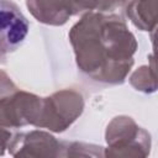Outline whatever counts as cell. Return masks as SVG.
Here are the masks:
<instances>
[{
	"mask_svg": "<svg viewBox=\"0 0 158 158\" xmlns=\"http://www.w3.org/2000/svg\"><path fill=\"white\" fill-rule=\"evenodd\" d=\"M27 7L41 22L63 25L73 15L70 0H27Z\"/></svg>",
	"mask_w": 158,
	"mask_h": 158,
	"instance_id": "277c9868",
	"label": "cell"
},
{
	"mask_svg": "<svg viewBox=\"0 0 158 158\" xmlns=\"http://www.w3.org/2000/svg\"><path fill=\"white\" fill-rule=\"evenodd\" d=\"M73 15H77L83 11L90 10H101L106 11L111 9L116 0H70Z\"/></svg>",
	"mask_w": 158,
	"mask_h": 158,
	"instance_id": "5b68a950",
	"label": "cell"
},
{
	"mask_svg": "<svg viewBox=\"0 0 158 158\" xmlns=\"http://www.w3.org/2000/svg\"><path fill=\"white\" fill-rule=\"evenodd\" d=\"M28 21L11 0H0V56L14 52L28 33Z\"/></svg>",
	"mask_w": 158,
	"mask_h": 158,
	"instance_id": "3957f363",
	"label": "cell"
},
{
	"mask_svg": "<svg viewBox=\"0 0 158 158\" xmlns=\"http://www.w3.org/2000/svg\"><path fill=\"white\" fill-rule=\"evenodd\" d=\"M79 69L96 81L122 83L133 64V35L116 15L90 12L70 31Z\"/></svg>",
	"mask_w": 158,
	"mask_h": 158,
	"instance_id": "6da1fadb",
	"label": "cell"
},
{
	"mask_svg": "<svg viewBox=\"0 0 158 158\" xmlns=\"http://www.w3.org/2000/svg\"><path fill=\"white\" fill-rule=\"evenodd\" d=\"M83 111V98L72 90H63L51 98L42 99L37 126L53 131L65 130Z\"/></svg>",
	"mask_w": 158,
	"mask_h": 158,
	"instance_id": "7a4b0ae2",
	"label": "cell"
}]
</instances>
